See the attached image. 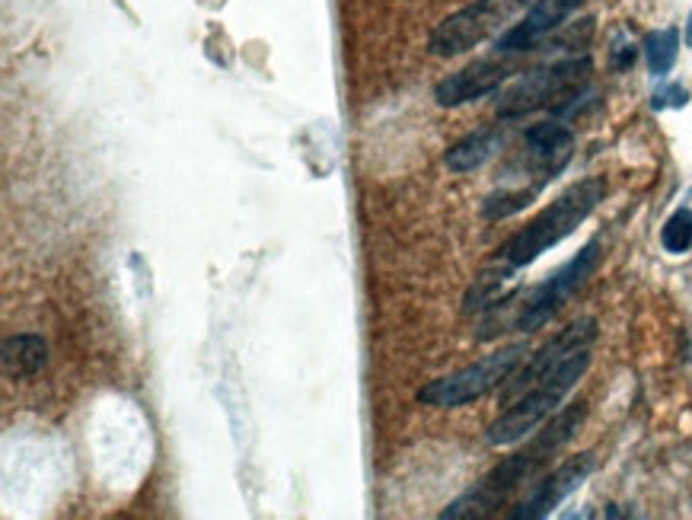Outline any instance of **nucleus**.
Masks as SVG:
<instances>
[{"mask_svg": "<svg viewBox=\"0 0 692 520\" xmlns=\"http://www.w3.org/2000/svg\"><path fill=\"white\" fill-rule=\"evenodd\" d=\"M587 419V402L577 399L572 405L559 409L549 422H542L537 434L520 447L513 451L511 457H505L491 473H485L479 483L466 495H459L451 508L441 511L444 520H459V518H488L495 514L513 491L523 489L527 483L540 479V473L552 463V457H559V451L572 441L577 429L584 425Z\"/></svg>", "mask_w": 692, "mask_h": 520, "instance_id": "obj_3", "label": "nucleus"}, {"mask_svg": "<svg viewBox=\"0 0 692 520\" xmlns=\"http://www.w3.org/2000/svg\"><path fill=\"white\" fill-rule=\"evenodd\" d=\"M597 342V319L581 316L562 333L549 338L527 365L513 370L501 393V415L488 425L485 441L491 447H511L549 422L569 399L577 380L591 368V351Z\"/></svg>", "mask_w": 692, "mask_h": 520, "instance_id": "obj_1", "label": "nucleus"}, {"mask_svg": "<svg viewBox=\"0 0 692 520\" xmlns=\"http://www.w3.org/2000/svg\"><path fill=\"white\" fill-rule=\"evenodd\" d=\"M505 58L508 55L495 52L491 58H479V62L466 64V67L447 74L434 87V102L441 109H456V106L476 102V99H485V96H495L513 74L511 62H505Z\"/></svg>", "mask_w": 692, "mask_h": 520, "instance_id": "obj_10", "label": "nucleus"}, {"mask_svg": "<svg viewBox=\"0 0 692 520\" xmlns=\"http://www.w3.org/2000/svg\"><path fill=\"white\" fill-rule=\"evenodd\" d=\"M635 55H638L635 42L619 32V39H616V42H613V48H609V64H613V71H629V67L635 64Z\"/></svg>", "mask_w": 692, "mask_h": 520, "instance_id": "obj_17", "label": "nucleus"}, {"mask_svg": "<svg viewBox=\"0 0 692 520\" xmlns=\"http://www.w3.org/2000/svg\"><path fill=\"white\" fill-rule=\"evenodd\" d=\"M686 45L692 48V13H690V20H686Z\"/></svg>", "mask_w": 692, "mask_h": 520, "instance_id": "obj_18", "label": "nucleus"}, {"mask_svg": "<svg viewBox=\"0 0 692 520\" xmlns=\"http://www.w3.org/2000/svg\"><path fill=\"white\" fill-rule=\"evenodd\" d=\"M645 62H648V71L655 77H667L677 64V55H680V30L677 26H663V30H655L645 35Z\"/></svg>", "mask_w": 692, "mask_h": 520, "instance_id": "obj_14", "label": "nucleus"}, {"mask_svg": "<svg viewBox=\"0 0 692 520\" xmlns=\"http://www.w3.org/2000/svg\"><path fill=\"white\" fill-rule=\"evenodd\" d=\"M591 74H594V62L587 55H572V58L533 67L520 74L511 87L498 96V119L513 122L540 109H555V112L577 109V102L584 99V90L591 84Z\"/></svg>", "mask_w": 692, "mask_h": 520, "instance_id": "obj_6", "label": "nucleus"}, {"mask_svg": "<svg viewBox=\"0 0 692 520\" xmlns=\"http://www.w3.org/2000/svg\"><path fill=\"white\" fill-rule=\"evenodd\" d=\"M597 469V457L594 451H584L577 457H569L562 466H555L552 473H545L542 479H537L533 491L513 508L508 518L511 520H542L549 518L569 495L581 489L587 483V476Z\"/></svg>", "mask_w": 692, "mask_h": 520, "instance_id": "obj_9", "label": "nucleus"}, {"mask_svg": "<svg viewBox=\"0 0 692 520\" xmlns=\"http://www.w3.org/2000/svg\"><path fill=\"white\" fill-rule=\"evenodd\" d=\"M661 246L670 256H683L692 249V208H677L661 227Z\"/></svg>", "mask_w": 692, "mask_h": 520, "instance_id": "obj_15", "label": "nucleus"}, {"mask_svg": "<svg viewBox=\"0 0 692 520\" xmlns=\"http://www.w3.org/2000/svg\"><path fill=\"white\" fill-rule=\"evenodd\" d=\"M505 144H508V131L501 124H488V128H479V131L459 138L453 148H447L444 163L453 173H473L505 151Z\"/></svg>", "mask_w": 692, "mask_h": 520, "instance_id": "obj_12", "label": "nucleus"}, {"mask_svg": "<svg viewBox=\"0 0 692 520\" xmlns=\"http://www.w3.org/2000/svg\"><path fill=\"white\" fill-rule=\"evenodd\" d=\"M601 262L603 237L597 234L581 246L562 269L542 278L540 284H533L527 291H511L491 310H485L479 338H495L501 333H537L542 326H549L574 294L594 278Z\"/></svg>", "mask_w": 692, "mask_h": 520, "instance_id": "obj_4", "label": "nucleus"}, {"mask_svg": "<svg viewBox=\"0 0 692 520\" xmlns=\"http://www.w3.org/2000/svg\"><path fill=\"white\" fill-rule=\"evenodd\" d=\"M606 198V180L603 176H584L574 185H569L555 202H549L540 215L533 217L527 227H520L508 243L501 246L491 259V266L482 272L473 288L466 291V313H485L498 304L505 294V284L511 281L520 269L533 266L542 252L552 246L569 240L574 230L597 212Z\"/></svg>", "mask_w": 692, "mask_h": 520, "instance_id": "obj_2", "label": "nucleus"}, {"mask_svg": "<svg viewBox=\"0 0 692 520\" xmlns=\"http://www.w3.org/2000/svg\"><path fill=\"white\" fill-rule=\"evenodd\" d=\"M530 3H533V0H530Z\"/></svg>", "mask_w": 692, "mask_h": 520, "instance_id": "obj_19", "label": "nucleus"}, {"mask_svg": "<svg viewBox=\"0 0 692 520\" xmlns=\"http://www.w3.org/2000/svg\"><path fill=\"white\" fill-rule=\"evenodd\" d=\"M48 365V342L39 333L3 338V377L10 380H32Z\"/></svg>", "mask_w": 692, "mask_h": 520, "instance_id": "obj_13", "label": "nucleus"}, {"mask_svg": "<svg viewBox=\"0 0 692 520\" xmlns=\"http://www.w3.org/2000/svg\"><path fill=\"white\" fill-rule=\"evenodd\" d=\"M574 153V131L562 119H545L530 124L523 131V151L517 153L508 166V183L485 195L482 217L485 220H505L530 208L542 195V188L552 183Z\"/></svg>", "mask_w": 692, "mask_h": 520, "instance_id": "obj_5", "label": "nucleus"}, {"mask_svg": "<svg viewBox=\"0 0 692 520\" xmlns=\"http://www.w3.org/2000/svg\"><path fill=\"white\" fill-rule=\"evenodd\" d=\"M690 102V90L683 84H663L651 96V109L661 112V109H683Z\"/></svg>", "mask_w": 692, "mask_h": 520, "instance_id": "obj_16", "label": "nucleus"}, {"mask_svg": "<svg viewBox=\"0 0 692 520\" xmlns=\"http://www.w3.org/2000/svg\"><path fill=\"white\" fill-rule=\"evenodd\" d=\"M587 0H533L530 10L523 13L520 23H513L498 35L495 52L501 55H523L533 52L549 32H555L577 7H584Z\"/></svg>", "mask_w": 692, "mask_h": 520, "instance_id": "obj_11", "label": "nucleus"}, {"mask_svg": "<svg viewBox=\"0 0 692 520\" xmlns=\"http://www.w3.org/2000/svg\"><path fill=\"white\" fill-rule=\"evenodd\" d=\"M527 358H530V345L527 342L505 345V348L485 355L479 361H473L469 368L424 383L422 390H419V402L434 405V409H459L466 402H476V399L488 397L491 390L505 387L513 377V370L520 368Z\"/></svg>", "mask_w": 692, "mask_h": 520, "instance_id": "obj_7", "label": "nucleus"}, {"mask_svg": "<svg viewBox=\"0 0 692 520\" xmlns=\"http://www.w3.org/2000/svg\"><path fill=\"white\" fill-rule=\"evenodd\" d=\"M527 3L530 0H473L434 26L431 39H428V52L434 58H456L463 52H473Z\"/></svg>", "mask_w": 692, "mask_h": 520, "instance_id": "obj_8", "label": "nucleus"}]
</instances>
